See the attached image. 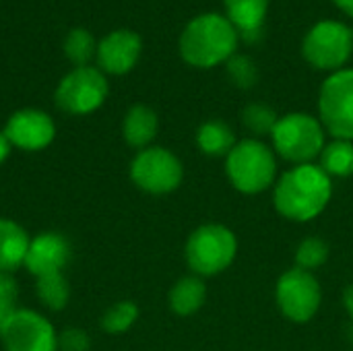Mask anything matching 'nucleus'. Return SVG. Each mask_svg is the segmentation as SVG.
Returning <instances> with one entry per match:
<instances>
[{
  "mask_svg": "<svg viewBox=\"0 0 353 351\" xmlns=\"http://www.w3.org/2000/svg\"><path fill=\"white\" fill-rule=\"evenodd\" d=\"M70 261V244L58 232H41L29 242L25 267L31 275L43 277L50 273H62Z\"/></svg>",
  "mask_w": 353,
  "mask_h": 351,
  "instance_id": "nucleus-13",
  "label": "nucleus"
},
{
  "mask_svg": "<svg viewBox=\"0 0 353 351\" xmlns=\"http://www.w3.org/2000/svg\"><path fill=\"white\" fill-rule=\"evenodd\" d=\"M238 252V240L234 232L219 223H207L196 228L184 248L186 263L196 275H217L225 271Z\"/></svg>",
  "mask_w": 353,
  "mask_h": 351,
  "instance_id": "nucleus-5",
  "label": "nucleus"
},
{
  "mask_svg": "<svg viewBox=\"0 0 353 351\" xmlns=\"http://www.w3.org/2000/svg\"><path fill=\"white\" fill-rule=\"evenodd\" d=\"M157 126H159L157 114L151 108H147V106H132L128 110V114L124 116V124H122L124 141L130 147L147 149V145L157 134Z\"/></svg>",
  "mask_w": 353,
  "mask_h": 351,
  "instance_id": "nucleus-17",
  "label": "nucleus"
},
{
  "mask_svg": "<svg viewBox=\"0 0 353 351\" xmlns=\"http://www.w3.org/2000/svg\"><path fill=\"white\" fill-rule=\"evenodd\" d=\"M225 172L236 190L244 194H259L273 184L277 161L265 143L256 139H244L236 143L225 157Z\"/></svg>",
  "mask_w": 353,
  "mask_h": 351,
  "instance_id": "nucleus-3",
  "label": "nucleus"
},
{
  "mask_svg": "<svg viewBox=\"0 0 353 351\" xmlns=\"http://www.w3.org/2000/svg\"><path fill=\"white\" fill-rule=\"evenodd\" d=\"M352 35H353V29H352Z\"/></svg>",
  "mask_w": 353,
  "mask_h": 351,
  "instance_id": "nucleus-34",
  "label": "nucleus"
},
{
  "mask_svg": "<svg viewBox=\"0 0 353 351\" xmlns=\"http://www.w3.org/2000/svg\"><path fill=\"white\" fill-rule=\"evenodd\" d=\"M4 134L10 141V145L23 151H39L54 141L56 126L46 112L27 108L14 112L8 118L4 126Z\"/></svg>",
  "mask_w": 353,
  "mask_h": 351,
  "instance_id": "nucleus-12",
  "label": "nucleus"
},
{
  "mask_svg": "<svg viewBox=\"0 0 353 351\" xmlns=\"http://www.w3.org/2000/svg\"><path fill=\"white\" fill-rule=\"evenodd\" d=\"M105 97L108 81L97 68L91 66L74 68L56 89V103L68 114H91L105 101Z\"/></svg>",
  "mask_w": 353,
  "mask_h": 351,
  "instance_id": "nucleus-10",
  "label": "nucleus"
},
{
  "mask_svg": "<svg viewBox=\"0 0 353 351\" xmlns=\"http://www.w3.org/2000/svg\"><path fill=\"white\" fill-rule=\"evenodd\" d=\"M321 170L329 178H347L353 174V143L335 139L321 153Z\"/></svg>",
  "mask_w": 353,
  "mask_h": 351,
  "instance_id": "nucleus-20",
  "label": "nucleus"
},
{
  "mask_svg": "<svg viewBox=\"0 0 353 351\" xmlns=\"http://www.w3.org/2000/svg\"><path fill=\"white\" fill-rule=\"evenodd\" d=\"M196 145L205 155L211 157H228L230 151L236 147V137L234 130L221 122V120H209L205 124H201L199 132H196Z\"/></svg>",
  "mask_w": 353,
  "mask_h": 351,
  "instance_id": "nucleus-18",
  "label": "nucleus"
},
{
  "mask_svg": "<svg viewBox=\"0 0 353 351\" xmlns=\"http://www.w3.org/2000/svg\"><path fill=\"white\" fill-rule=\"evenodd\" d=\"M275 151L296 166L310 163L321 157L325 149V128L321 120L310 114H288L281 116L271 132Z\"/></svg>",
  "mask_w": 353,
  "mask_h": 351,
  "instance_id": "nucleus-4",
  "label": "nucleus"
},
{
  "mask_svg": "<svg viewBox=\"0 0 353 351\" xmlns=\"http://www.w3.org/2000/svg\"><path fill=\"white\" fill-rule=\"evenodd\" d=\"M329 259V244L321 238H306L296 250V267L304 271L321 269Z\"/></svg>",
  "mask_w": 353,
  "mask_h": 351,
  "instance_id": "nucleus-23",
  "label": "nucleus"
},
{
  "mask_svg": "<svg viewBox=\"0 0 353 351\" xmlns=\"http://www.w3.org/2000/svg\"><path fill=\"white\" fill-rule=\"evenodd\" d=\"M64 52L70 58V62L79 66H87V62L95 54V39L89 31L85 29H72L64 41Z\"/></svg>",
  "mask_w": 353,
  "mask_h": 351,
  "instance_id": "nucleus-24",
  "label": "nucleus"
},
{
  "mask_svg": "<svg viewBox=\"0 0 353 351\" xmlns=\"http://www.w3.org/2000/svg\"><path fill=\"white\" fill-rule=\"evenodd\" d=\"M207 298V288L199 277H182L170 292V308L178 317H190L201 310Z\"/></svg>",
  "mask_w": 353,
  "mask_h": 351,
  "instance_id": "nucleus-19",
  "label": "nucleus"
},
{
  "mask_svg": "<svg viewBox=\"0 0 353 351\" xmlns=\"http://www.w3.org/2000/svg\"><path fill=\"white\" fill-rule=\"evenodd\" d=\"M321 124L335 137L353 141V68L333 72L319 95Z\"/></svg>",
  "mask_w": 353,
  "mask_h": 351,
  "instance_id": "nucleus-6",
  "label": "nucleus"
},
{
  "mask_svg": "<svg viewBox=\"0 0 353 351\" xmlns=\"http://www.w3.org/2000/svg\"><path fill=\"white\" fill-rule=\"evenodd\" d=\"M352 341H353V329H352Z\"/></svg>",
  "mask_w": 353,
  "mask_h": 351,
  "instance_id": "nucleus-33",
  "label": "nucleus"
},
{
  "mask_svg": "<svg viewBox=\"0 0 353 351\" xmlns=\"http://www.w3.org/2000/svg\"><path fill=\"white\" fill-rule=\"evenodd\" d=\"M352 29L339 21H321L304 37V58L321 70H339L352 56Z\"/></svg>",
  "mask_w": 353,
  "mask_h": 351,
  "instance_id": "nucleus-7",
  "label": "nucleus"
},
{
  "mask_svg": "<svg viewBox=\"0 0 353 351\" xmlns=\"http://www.w3.org/2000/svg\"><path fill=\"white\" fill-rule=\"evenodd\" d=\"M17 296H19L17 281L10 277V273H0V310L14 312Z\"/></svg>",
  "mask_w": 353,
  "mask_h": 351,
  "instance_id": "nucleus-28",
  "label": "nucleus"
},
{
  "mask_svg": "<svg viewBox=\"0 0 353 351\" xmlns=\"http://www.w3.org/2000/svg\"><path fill=\"white\" fill-rule=\"evenodd\" d=\"M341 10H345L347 14H352L353 17V0H333Z\"/></svg>",
  "mask_w": 353,
  "mask_h": 351,
  "instance_id": "nucleus-31",
  "label": "nucleus"
},
{
  "mask_svg": "<svg viewBox=\"0 0 353 351\" xmlns=\"http://www.w3.org/2000/svg\"><path fill=\"white\" fill-rule=\"evenodd\" d=\"M37 298L50 310H62L68 304L70 288L62 273H50L37 277Z\"/></svg>",
  "mask_w": 353,
  "mask_h": 351,
  "instance_id": "nucleus-21",
  "label": "nucleus"
},
{
  "mask_svg": "<svg viewBox=\"0 0 353 351\" xmlns=\"http://www.w3.org/2000/svg\"><path fill=\"white\" fill-rule=\"evenodd\" d=\"M6 351H58V335L52 323L33 310H14L0 331Z\"/></svg>",
  "mask_w": 353,
  "mask_h": 351,
  "instance_id": "nucleus-11",
  "label": "nucleus"
},
{
  "mask_svg": "<svg viewBox=\"0 0 353 351\" xmlns=\"http://www.w3.org/2000/svg\"><path fill=\"white\" fill-rule=\"evenodd\" d=\"M139 319V308L134 302H118L114 304L101 319V327L105 333L110 335H120V333H126Z\"/></svg>",
  "mask_w": 353,
  "mask_h": 351,
  "instance_id": "nucleus-22",
  "label": "nucleus"
},
{
  "mask_svg": "<svg viewBox=\"0 0 353 351\" xmlns=\"http://www.w3.org/2000/svg\"><path fill=\"white\" fill-rule=\"evenodd\" d=\"M275 298L281 314L288 321L308 323L321 308L323 292L310 271L294 267L279 277Z\"/></svg>",
  "mask_w": 353,
  "mask_h": 351,
  "instance_id": "nucleus-9",
  "label": "nucleus"
},
{
  "mask_svg": "<svg viewBox=\"0 0 353 351\" xmlns=\"http://www.w3.org/2000/svg\"><path fill=\"white\" fill-rule=\"evenodd\" d=\"M333 194L331 178L314 163H302L285 172L273 192L275 209L292 221L319 217Z\"/></svg>",
  "mask_w": 353,
  "mask_h": 351,
  "instance_id": "nucleus-1",
  "label": "nucleus"
},
{
  "mask_svg": "<svg viewBox=\"0 0 353 351\" xmlns=\"http://www.w3.org/2000/svg\"><path fill=\"white\" fill-rule=\"evenodd\" d=\"M132 182L149 194H168L184 178L180 159L163 147H147L130 163Z\"/></svg>",
  "mask_w": 353,
  "mask_h": 351,
  "instance_id": "nucleus-8",
  "label": "nucleus"
},
{
  "mask_svg": "<svg viewBox=\"0 0 353 351\" xmlns=\"http://www.w3.org/2000/svg\"><path fill=\"white\" fill-rule=\"evenodd\" d=\"M238 31L234 25L215 12L192 19L180 35L182 58L196 68H211L236 54Z\"/></svg>",
  "mask_w": 353,
  "mask_h": 351,
  "instance_id": "nucleus-2",
  "label": "nucleus"
},
{
  "mask_svg": "<svg viewBox=\"0 0 353 351\" xmlns=\"http://www.w3.org/2000/svg\"><path fill=\"white\" fill-rule=\"evenodd\" d=\"M242 120L246 124V128L256 134V137H265V134H271L275 124H277V114L273 108L265 106V103H250L246 106L244 114H242Z\"/></svg>",
  "mask_w": 353,
  "mask_h": 351,
  "instance_id": "nucleus-25",
  "label": "nucleus"
},
{
  "mask_svg": "<svg viewBox=\"0 0 353 351\" xmlns=\"http://www.w3.org/2000/svg\"><path fill=\"white\" fill-rule=\"evenodd\" d=\"M141 56V37L132 31L120 29L101 39L97 48L99 66L110 74L128 72Z\"/></svg>",
  "mask_w": 353,
  "mask_h": 351,
  "instance_id": "nucleus-14",
  "label": "nucleus"
},
{
  "mask_svg": "<svg viewBox=\"0 0 353 351\" xmlns=\"http://www.w3.org/2000/svg\"><path fill=\"white\" fill-rule=\"evenodd\" d=\"M228 74L232 79V83L240 89H250L256 85L259 81V68L252 62V58L242 56V54H234L228 60Z\"/></svg>",
  "mask_w": 353,
  "mask_h": 351,
  "instance_id": "nucleus-26",
  "label": "nucleus"
},
{
  "mask_svg": "<svg viewBox=\"0 0 353 351\" xmlns=\"http://www.w3.org/2000/svg\"><path fill=\"white\" fill-rule=\"evenodd\" d=\"M228 21L234 25L238 35L246 37L248 41L259 39L263 29L269 0H225Z\"/></svg>",
  "mask_w": 353,
  "mask_h": 351,
  "instance_id": "nucleus-15",
  "label": "nucleus"
},
{
  "mask_svg": "<svg viewBox=\"0 0 353 351\" xmlns=\"http://www.w3.org/2000/svg\"><path fill=\"white\" fill-rule=\"evenodd\" d=\"M29 242L31 238L19 223L0 217V273H12L25 265Z\"/></svg>",
  "mask_w": 353,
  "mask_h": 351,
  "instance_id": "nucleus-16",
  "label": "nucleus"
},
{
  "mask_svg": "<svg viewBox=\"0 0 353 351\" xmlns=\"http://www.w3.org/2000/svg\"><path fill=\"white\" fill-rule=\"evenodd\" d=\"M343 304H345V310L350 314V319L353 321V283L345 290V296H343Z\"/></svg>",
  "mask_w": 353,
  "mask_h": 351,
  "instance_id": "nucleus-30",
  "label": "nucleus"
},
{
  "mask_svg": "<svg viewBox=\"0 0 353 351\" xmlns=\"http://www.w3.org/2000/svg\"><path fill=\"white\" fill-rule=\"evenodd\" d=\"M10 314H12V312H6V310H0V331H2V327L6 325V321L10 319Z\"/></svg>",
  "mask_w": 353,
  "mask_h": 351,
  "instance_id": "nucleus-32",
  "label": "nucleus"
},
{
  "mask_svg": "<svg viewBox=\"0 0 353 351\" xmlns=\"http://www.w3.org/2000/svg\"><path fill=\"white\" fill-rule=\"evenodd\" d=\"M10 141L6 139V134L4 132H0V163L8 157V153H10Z\"/></svg>",
  "mask_w": 353,
  "mask_h": 351,
  "instance_id": "nucleus-29",
  "label": "nucleus"
},
{
  "mask_svg": "<svg viewBox=\"0 0 353 351\" xmlns=\"http://www.w3.org/2000/svg\"><path fill=\"white\" fill-rule=\"evenodd\" d=\"M91 341L83 329H66L58 337V350L62 351H89Z\"/></svg>",
  "mask_w": 353,
  "mask_h": 351,
  "instance_id": "nucleus-27",
  "label": "nucleus"
}]
</instances>
